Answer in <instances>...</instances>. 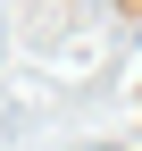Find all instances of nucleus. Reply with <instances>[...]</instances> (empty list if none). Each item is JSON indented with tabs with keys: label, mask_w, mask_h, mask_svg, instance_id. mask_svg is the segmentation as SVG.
<instances>
[{
	"label": "nucleus",
	"mask_w": 142,
	"mask_h": 151,
	"mask_svg": "<svg viewBox=\"0 0 142 151\" xmlns=\"http://www.w3.org/2000/svg\"><path fill=\"white\" fill-rule=\"evenodd\" d=\"M134 42H142V25H134Z\"/></svg>",
	"instance_id": "1"
}]
</instances>
